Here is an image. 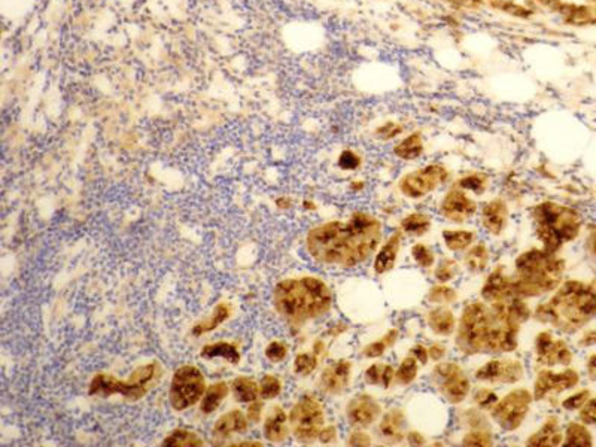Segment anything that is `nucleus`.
Returning a JSON list of instances; mask_svg holds the SVG:
<instances>
[{
  "instance_id": "1",
  "label": "nucleus",
  "mask_w": 596,
  "mask_h": 447,
  "mask_svg": "<svg viewBox=\"0 0 596 447\" xmlns=\"http://www.w3.org/2000/svg\"><path fill=\"white\" fill-rule=\"evenodd\" d=\"M531 316L523 298L495 303L472 301L464 307L455 334V346L464 356L512 353L517 349L522 325Z\"/></svg>"
},
{
  "instance_id": "2",
  "label": "nucleus",
  "mask_w": 596,
  "mask_h": 447,
  "mask_svg": "<svg viewBox=\"0 0 596 447\" xmlns=\"http://www.w3.org/2000/svg\"><path fill=\"white\" fill-rule=\"evenodd\" d=\"M382 237V221L370 212L357 211L347 221H331L312 228L306 249L322 266L349 270L376 255Z\"/></svg>"
},
{
  "instance_id": "3",
  "label": "nucleus",
  "mask_w": 596,
  "mask_h": 447,
  "mask_svg": "<svg viewBox=\"0 0 596 447\" xmlns=\"http://www.w3.org/2000/svg\"><path fill=\"white\" fill-rule=\"evenodd\" d=\"M534 318L560 333L572 334L596 318V289L578 281H568L555 294L537 306Z\"/></svg>"
},
{
  "instance_id": "4",
  "label": "nucleus",
  "mask_w": 596,
  "mask_h": 447,
  "mask_svg": "<svg viewBox=\"0 0 596 447\" xmlns=\"http://www.w3.org/2000/svg\"><path fill=\"white\" fill-rule=\"evenodd\" d=\"M277 313L289 325L300 328L313 319L325 316L332 307L329 286L312 276L279 282L273 292Z\"/></svg>"
},
{
  "instance_id": "5",
  "label": "nucleus",
  "mask_w": 596,
  "mask_h": 447,
  "mask_svg": "<svg viewBox=\"0 0 596 447\" xmlns=\"http://www.w3.org/2000/svg\"><path fill=\"white\" fill-rule=\"evenodd\" d=\"M565 261L545 249L520 253L515 261L513 291L517 298H535L555 291L562 283Z\"/></svg>"
},
{
  "instance_id": "6",
  "label": "nucleus",
  "mask_w": 596,
  "mask_h": 447,
  "mask_svg": "<svg viewBox=\"0 0 596 447\" xmlns=\"http://www.w3.org/2000/svg\"><path fill=\"white\" fill-rule=\"evenodd\" d=\"M532 221L537 238L549 253H556L572 242L582 228L580 214L555 201L537 204L532 209Z\"/></svg>"
},
{
  "instance_id": "7",
  "label": "nucleus",
  "mask_w": 596,
  "mask_h": 447,
  "mask_svg": "<svg viewBox=\"0 0 596 447\" xmlns=\"http://www.w3.org/2000/svg\"><path fill=\"white\" fill-rule=\"evenodd\" d=\"M159 373V364L151 363L136 368L127 381H118L109 374H97L91 381L90 395L109 397L112 393H121L124 398L136 401L145 397Z\"/></svg>"
},
{
  "instance_id": "8",
  "label": "nucleus",
  "mask_w": 596,
  "mask_h": 447,
  "mask_svg": "<svg viewBox=\"0 0 596 447\" xmlns=\"http://www.w3.org/2000/svg\"><path fill=\"white\" fill-rule=\"evenodd\" d=\"M532 401L534 395L531 391L523 388L513 389L490 408V418L501 428V431L515 433L527 419Z\"/></svg>"
},
{
  "instance_id": "9",
  "label": "nucleus",
  "mask_w": 596,
  "mask_h": 447,
  "mask_svg": "<svg viewBox=\"0 0 596 447\" xmlns=\"http://www.w3.org/2000/svg\"><path fill=\"white\" fill-rule=\"evenodd\" d=\"M431 383L442 397L453 406L464 403L471 392V381L465 370L452 361H440L432 368Z\"/></svg>"
},
{
  "instance_id": "10",
  "label": "nucleus",
  "mask_w": 596,
  "mask_h": 447,
  "mask_svg": "<svg viewBox=\"0 0 596 447\" xmlns=\"http://www.w3.org/2000/svg\"><path fill=\"white\" fill-rule=\"evenodd\" d=\"M325 423V410L322 403L306 395L292 407L289 413V426L295 438L302 443H310L319 438Z\"/></svg>"
},
{
  "instance_id": "11",
  "label": "nucleus",
  "mask_w": 596,
  "mask_h": 447,
  "mask_svg": "<svg viewBox=\"0 0 596 447\" xmlns=\"http://www.w3.org/2000/svg\"><path fill=\"white\" fill-rule=\"evenodd\" d=\"M204 377L197 367L184 366L174 373L169 400L174 410H187L200 401L204 393Z\"/></svg>"
},
{
  "instance_id": "12",
  "label": "nucleus",
  "mask_w": 596,
  "mask_h": 447,
  "mask_svg": "<svg viewBox=\"0 0 596 447\" xmlns=\"http://www.w3.org/2000/svg\"><path fill=\"white\" fill-rule=\"evenodd\" d=\"M449 181V171L443 164H427L401 178L398 188L407 199H424Z\"/></svg>"
},
{
  "instance_id": "13",
  "label": "nucleus",
  "mask_w": 596,
  "mask_h": 447,
  "mask_svg": "<svg viewBox=\"0 0 596 447\" xmlns=\"http://www.w3.org/2000/svg\"><path fill=\"white\" fill-rule=\"evenodd\" d=\"M525 376L522 361L516 358H494L489 359L475 373L476 381L489 385H515Z\"/></svg>"
},
{
  "instance_id": "14",
  "label": "nucleus",
  "mask_w": 596,
  "mask_h": 447,
  "mask_svg": "<svg viewBox=\"0 0 596 447\" xmlns=\"http://www.w3.org/2000/svg\"><path fill=\"white\" fill-rule=\"evenodd\" d=\"M578 382H580V376L572 368H567L564 371L541 370L534 381V400L541 401L550 397V395L562 393L577 386Z\"/></svg>"
},
{
  "instance_id": "15",
  "label": "nucleus",
  "mask_w": 596,
  "mask_h": 447,
  "mask_svg": "<svg viewBox=\"0 0 596 447\" xmlns=\"http://www.w3.org/2000/svg\"><path fill=\"white\" fill-rule=\"evenodd\" d=\"M438 211L446 221L452 224H465L476 216L479 204L462 188L455 185L444 194Z\"/></svg>"
},
{
  "instance_id": "16",
  "label": "nucleus",
  "mask_w": 596,
  "mask_h": 447,
  "mask_svg": "<svg viewBox=\"0 0 596 447\" xmlns=\"http://www.w3.org/2000/svg\"><path fill=\"white\" fill-rule=\"evenodd\" d=\"M537 363L546 367L570 366L572 363V352L568 345L560 338H556L552 333H538L534 341Z\"/></svg>"
},
{
  "instance_id": "17",
  "label": "nucleus",
  "mask_w": 596,
  "mask_h": 447,
  "mask_svg": "<svg viewBox=\"0 0 596 447\" xmlns=\"http://www.w3.org/2000/svg\"><path fill=\"white\" fill-rule=\"evenodd\" d=\"M383 415L382 404L373 395L361 392L346 406V419L352 428L367 429L380 421Z\"/></svg>"
},
{
  "instance_id": "18",
  "label": "nucleus",
  "mask_w": 596,
  "mask_h": 447,
  "mask_svg": "<svg viewBox=\"0 0 596 447\" xmlns=\"http://www.w3.org/2000/svg\"><path fill=\"white\" fill-rule=\"evenodd\" d=\"M352 363L349 359H339L329 364L319 377V388L328 395L343 393L352 379Z\"/></svg>"
},
{
  "instance_id": "19",
  "label": "nucleus",
  "mask_w": 596,
  "mask_h": 447,
  "mask_svg": "<svg viewBox=\"0 0 596 447\" xmlns=\"http://www.w3.org/2000/svg\"><path fill=\"white\" fill-rule=\"evenodd\" d=\"M510 211L505 200L492 199L483 204L480 211V226L489 236H501L507 228Z\"/></svg>"
},
{
  "instance_id": "20",
  "label": "nucleus",
  "mask_w": 596,
  "mask_h": 447,
  "mask_svg": "<svg viewBox=\"0 0 596 447\" xmlns=\"http://www.w3.org/2000/svg\"><path fill=\"white\" fill-rule=\"evenodd\" d=\"M482 298L486 303L517 298L513 291V279L505 276L502 267H497L485 281L482 288Z\"/></svg>"
},
{
  "instance_id": "21",
  "label": "nucleus",
  "mask_w": 596,
  "mask_h": 447,
  "mask_svg": "<svg viewBox=\"0 0 596 447\" xmlns=\"http://www.w3.org/2000/svg\"><path fill=\"white\" fill-rule=\"evenodd\" d=\"M406 428V413L399 407H392L387 413L382 415L377 426V433L382 437V440H387L389 443H399L407 436Z\"/></svg>"
},
{
  "instance_id": "22",
  "label": "nucleus",
  "mask_w": 596,
  "mask_h": 447,
  "mask_svg": "<svg viewBox=\"0 0 596 447\" xmlns=\"http://www.w3.org/2000/svg\"><path fill=\"white\" fill-rule=\"evenodd\" d=\"M402 236L404 234L401 233V230H397L389 236L387 242L379 246L373 260V270L376 274H384L395 267L402 245Z\"/></svg>"
},
{
  "instance_id": "23",
  "label": "nucleus",
  "mask_w": 596,
  "mask_h": 447,
  "mask_svg": "<svg viewBox=\"0 0 596 447\" xmlns=\"http://www.w3.org/2000/svg\"><path fill=\"white\" fill-rule=\"evenodd\" d=\"M564 443L562 426L556 416H549L534 434L527 438L531 447H557Z\"/></svg>"
},
{
  "instance_id": "24",
  "label": "nucleus",
  "mask_w": 596,
  "mask_h": 447,
  "mask_svg": "<svg viewBox=\"0 0 596 447\" xmlns=\"http://www.w3.org/2000/svg\"><path fill=\"white\" fill-rule=\"evenodd\" d=\"M427 323L435 336L449 337L457 331L458 321L447 306H435L427 313Z\"/></svg>"
},
{
  "instance_id": "25",
  "label": "nucleus",
  "mask_w": 596,
  "mask_h": 447,
  "mask_svg": "<svg viewBox=\"0 0 596 447\" xmlns=\"http://www.w3.org/2000/svg\"><path fill=\"white\" fill-rule=\"evenodd\" d=\"M248 428V422L247 418L243 416L242 411L239 410H233L230 413L224 415L214 426V434L217 438L224 440V438H229L232 434H237V433H244Z\"/></svg>"
},
{
  "instance_id": "26",
  "label": "nucleus",
  "mask_w": 596,
  "mask_h": 447,
  "mask_svg": "<svg viewBox=\"0 0 596 447\" xmlns=\"http://www.w3.org/2000/svg\"><path fill=\"white\" fill-rule=\"evenodd\" d=\"M288 421L285 411L280 407H274L264 423V436L273 443H282L288 437Z\"/></svg>"
},
{
  "instance_id": "27",
  "label": "nucleus",
  "mask_w": 596,
  "mask_h": 447,
  "mask_svg": "<svg viewBox=\"0 0 596 447\" xmlns=\"http://www.w3.org/2000/svg\"><path fill=\"white\" fill-rule=\"evenodd\" d=\"M432 227V219L425 212H412L406 215L399 222V230L404 236L422 237Z\"/></svg>"
},
{
  "instance_id": "28",
  "label": "nucleus",
  "mask_w": 596,
  "mask_h": 447,
  "mask_svg": "<svg viewBox=\"0 0 596 447\" xmlns=\"http://www.w3.org/2000/svg\"><path fill=\"white\" fill-rule=\"evenodd\" d=\"M364 381L370 386H380L388 389L395 382V368L391 364L373 363L364 373Z\"/></svg>"
},
{
  "instance_id": "29",
  "label": "nucleus",
  "mask_w": 596,
  "mask_h": 447,
  "mask_svg": "<svg viewBox=\"0 0 596 447\" xmlns=\"http://www.w3.org/2000/svg\"><path fill=\"white\" fill-rule=\"evenodd\" d=\"M424 137L420 133H412L394 146L395 157L404 161L417 160L424 154Z\"/></svg>"
},
{
  "instance_id": "30",
  "label": "nucleus",
  "mask_w": 596,
  "mask_h": 447,
  "mask_svg": "<svg viewBox=\"0 0 596 447\" xmlns=\"http://www.w3.org/2000/svg\"><path fill=\"white\" fill-rule=\"evenodd\" d=\"M443 242L450 252H464L476 242V233L471 230H443Z\"/></svg>"
},
{
  "instance_id": "31",
  "label": "nucleus",
  "mask_w": 596,
  "mask_h": 447,
  "mask_svg": "<svg viewBox=\"0 0 596 447\" xmlns=\"http://www.w3.org/2000/svg\"><path fill=\"white\" fill-rule=\"evenodd\" d=\"M490 263V251L486 243H475L464 255V264L471 273L483 271Z\"/></svg>"
},
{
  "instance_id": "32",
  "label": "nucleus",
  "mask_w": 596,
  "mask_h": 447,
  "mask_svg": "<svg viewBox=\"0 0 596 447\" xmlns=\"http://www.w3.org/2000/svg\"><path fill=\"white\" fill-rule=\"evenodd\" d=\"M398 337H399V331L397 328H392L387 334H383L379 340L368 343V345L362 349L364 358L376 359V358L383 356L389 349H392L395 346V343L398 341Z\"/></svg>"
},
{
  "instance_id": "33",
  "label": "nucleus",
  "mask_w": 596,
  "mask_h": 447,
  "mask_svg": "<svg viewBox=\"0 0 596 447\" xmlns=\"http://www.w3.org/2000/svg\"><path fill=\"white\" fill-rule=\"evenodd\" d=\"M562 444L565 447H590L593 444V437L583 422H570Z\"/></svg>"
},
{
  "instance_id": "34",
  "label": "nucleus",
  "mask_w": 596,
  "mask_h": 447,
  "mask_svg": "<svg viewBox=\"0 0 596 447\" xmlns=\"http://www.w3.org/2000/svg\"><path fill=\"white\" fill-rule=\"evenodd\" d=\"M419 361L409 353L407 356L402 358L399 366L395 368V382L394 385L398 386H409L412 385L419 374Z\"/></svg>"
},
{
  "instance_id": "35",
  "label": "nucleus",
  "mask_w": 596,
  "mask_h": 447,
  "mask_svg": "<svg viewBox=\"0 0 596 447\" xmlns=\"http://www.w3.org/2000/svg\"><path fill=\"white\" fill-rule=\"evenodd\" d=\"M202 356L207 358V359H214V358H222L227 359L229 363L232 364H237L240 361V353L237 351V348L232 343H215V345H207L203 348L202 351Z\"/></svg>"
},
{
  "instance_id": "36",
  "label": "nucleus",
  "mask_w": 596,
  "mask_h": 447,
  "mask_svg": "<svg viewBox=\"0 0 596 447\" xmlns=\"http://www.w3.org/2000/svg\"><path fill=\"white\" fill-rule=\"evenodd\" d=\"M232 391L234 393V398L240 403H254L259 395V389L254 379L249 377H237L233 381Z\"/></svg>"
},
{
  "instance_id": "37",
  "label": "nucleus",
  "mask_w": 596,
  "mask_h": 447,
  "mask_svg": "<svg viewBox=\"0 0 596 447\" xmlns=\"http://www.w3.org/2000/svg\"><path fill=\"white\" fill-rule=\"evenodd\" d=\"M427 298L435 306H449L458 301V291L447 283L438 282L429 288Z\"/></svg>"
},
{
  "instance_id": "38",
  "label": "nucleus",
  "mask_w": 596,
  "mask_h": 447,
  "mask_svg": "<svg viewBox=\"0 0 596 447\" xmlns=\"http://www.w3.org/2000/svg\"><path fill=\"white\" fill-rule=\"evenodd\" d=\"M229 391H230L229 386H227V383H224V382H219L217 385L209 386V389L204 392V397H203V401H202V411H203V413L209 415V413H212V411H215L219 407L221 401L227 397Z\"/></svg>"
},
{
  "instance_id": "39",
  "label": "nucleus",
  "mask_w": 596,
  "mask_h": 447,
  "mask_svg": "<svg viewBox=\"0 0 596 447\" xmlns=\"http://www.w3.org/2000/svg\"><path fill=\"white\" fill-rule=\"evenodd\" d=\"M230 313H232V308H230L229 304H225V303L218 304L217 308H215V313L212 316H210L209 319L197 323L194 326V330H192V334H194V336H202L204 333L214 331L217 328V326H219L227 318L230 316Z\"/></svg>"
},
{
  "instance_id": "40",
  "label": "nucleus",
  "mask_w": 596,
  "mask_h": 447,
  "mask_svg": "<svg viewBox=\"0 0 596 447\" xmlns=\"http://www.w3.org/2000/svg\"><path fill=\"white\" fill-rule=\"evenodd\" d=\"M489 182H490V179H489L487 175H483V174H470V175L462 176L458 181V184H455V185H458L460 188H462V190L467 191V193H472V194H476V196H482V194L486 193V190L489 188Z\"/></svg>"
},
{
  "instance_id": "41",
  "label": "nucleus",
  "mask_w": 596,
  "mask_h": 447,
  "mask_svg": "<svg viewBox=\"0 0 596 447\" xmlns=\"http://www.w3.org/2000/svg\"><path fill=\"white\" fill-rule=\"evenodd\" d=\"M163 446H167V447H196V446H203V440L197 434L187 431V429H177V431L172 433L163 441Z\"/></svg>"
},
{
  "instance_id": "42",
  "label": "nucleus",
  "mask_w": 596,
  "mask_h": 447,
  "mask_svg": "<svg viewBox=\"0 0 596 447\" xmlns=\"http://www.w3.org/2000/svg\"><path fill=\"white\" fill-rule=\"evenodd\" d=\"M460 276V264L453 258H443V260L437 264L434 278L440 283H449L453 279Z\"/></svg>"
},
{
  "instance_id": "43",
  "label": "nucleus",
  "mask_w": 596,
  "mask_h": 447,
  "mask_svg": "<svg viewBox=\"0 0 596 447\" xmlns=\"http://www.w3.org/2000/svg\"><path fill=\"white\" fill-rule=\"evenodd\" d=\"M495 444L492 429H468L462 437V446L487 447Z\"/></svg>"
},
{
  "instance_id": "44",
  "label": "nucleus",
  "mask_w": 596,
  "mask_h": 447,
  "mask_svg": "<svg viewBox=\"0 0 596 447\" xmlns=\"http://www.w3.org/2000/svg\"><path fill=\"white\" fill-rule=\"evenodd\" d=\"M412 258L420 268H431L435 264V253L425 243H414L412 246Z\"/></svg>"
},
{
  "instance_id": "45",
  "label": "nucleus",
  "mask_w": 596,
  "mask_h": 447,
  "mask_svg": "<svg viewBox=\"0 0 596 447\" xmlns=\"http://www.w3.org/2000/svg\"><path fill=\"white\" fill-rule=\"evenodd\" d=\"M318 367V355L317 353H300L294 361V370L300 376H309Z\"/></svg>"
},
{
  "instance_id": "46",
  "label": "nucleus",
  "mask_w": 596,
  "mask_h": 447,
  "mask_svg": "<svg viewBox=\"0 0 596 447\" xmlns=\"http://www.w3.org/2000/svg\"><path fill=\"white\" fill-rule=\"evenodd\" d=\"M462 421H464V425L468 429H492V428H490V422L483 415V411L480 408L479 410H476V408L465 410Z\"/></svg>"
},
{
  "instance_id": "47",
  "label": "nucleus",
  "mask_w": 596,
  "mask_h": 447,
  "mask_svg": "<svg viewBox=\"0 0 596 447\" xmlns=\"http://www.w3.org/2000/svg\"><path fill=\"white\" fill-rule=\"evenodd\" d=\"M498 400L500 398H498L497 392L492 391V389H489V388H479V389L475 391V393H472V401H475V404L480 410H489L490 411V408H492L497 404Z\"/></svg>"
},
{
  "instance_id": "48",
  "label": "nucleus",
  "mask_w": 596,
  "mask_h": 447,
  "mask_svg": "<svg viewBox=\"0 0 596 447\" xmlns=\"http://www.w3.org/2000/svg\"><path fill=\"white\" fill-rule=\"evenodd\" d=\"M280 391H282V385H280V381L276 376L267 374L264 379H262L261 388H259V395L262 397V400L276 398L280 393Z\"/></svg>"
},
{
  "instance_id": "49",
  "label": "nucleus",
  "mask_w": 596,
  "mask_h": 447,
  "mask_svg": "<svg viewBox=\"0 0 596 447\" xmlns=\"http://www.w3.org/2000/svg\"><path fill=\"white\" fill-rule=\"evenodd\" d=\"M362 160L358 156V154L352 149H346L340 154L339 157V167L342 170H347V171H354L357 169H359Z\"/></svg>"
},
{
  "instance_id": "50",
  "label": "nucleus",
  "mask_w": 596,
  "mask_h": 447,
  "mask_svg": "<svg viewBox=\"0 0 596 447\" xmlns=\"http://www.w3.org/2000/svg\"><path fill=\"white\" fill-rule=\"evenodd\" d=\"M590 392L589 391H580V392H577V393H572V395H570L568 398H565L564 400V403H562V407L565 408V410H570V411H572V410H580L586 403H587V400L590 398V395H589Z\"/></svg>"
},
{
  "instance_id": "51",
  "label": "nucleus",
  "mask_w": 596,
  "mask_h": 447,
  "mask_svg": "<svg viewBox=\"0 0 596 447\" xmlns=\"http://www.w3.org/2000/svg\"><path fill=\"white\" fill-rule=\"evenodd\" d=\"M288 355V346L282 341H273L266 349V356L273 363H280Z\"/></svg>"
},
{
  "instance_id": "52",
  "label": "nucleus",
  "mask_w": 596,
  "mask_h": 447,
  "mask_svg": "<svg viewBox=\"0 0 596 447\" xmlns=\"http://www.w3.org/2000/svg\"><path fill=\"white\" fill-rule=\"evenodd\" d=\"M347 444L349 446H372L373 444V438L372 436L368 434L365 429H359V428H354V431L349 434L347 437Z\"/></svg>"
},
{
  "instance_id": "53",
  "label": "nucleus",
  "mask_w": 596,
  "mask_h": 447,
  "mask_svg": "<svg viewBox=\"0 0 596 447\" xmlns=\"http://www.w3.org/2000/svg\"><path fill=\"white\" fill-rule=\"evenodd\" d=\"M580 421L585 425L596 426V398H589L587 403L580 408Z\"/></svg>"
},
{
  "instance_id": "54",
  "label": "nucleus",
  "mask_w": 596,
  "mask_h": 447,
  "mask_svg": "<svg viewBox=\"0 0 596 447\" xmlns=\"http://www.w3.org/2000/svg\"><path fill=\"white\" fill-rule=\"evenodd\" d=\"M401 133H402L401 126L395 124V123H387L384 126H382L380 129H377V131H376V134L380 137L382 141H391Z\"/></svg>"
},
{
  "instance_id": "55",
  "label": "nucleus",
  "mask_w": 596,
  "mask_h": 447,
  "mask_svg": "<svg viewBox=\"0 0 596 447\" xmlns=\"http://www.w3.org/2000/svg\"><path fill=\"white\" fill-rule=\"evenodd\" d=\"M446 346L442 345V343H432L431 346H428V355L429 359L434 361V363H440V361L444 359L446 356Z\"/></svg>"
},
{
  "instance_id": "56",
  "label": "nucleus",
  "mask_w": 596,
  "mask_h": 447,
  "mask_svg": "<svg viewBox=\"0 0 596 447\" xmlns=\"http://www.w3.org/2000/svg\"><path fill=\"white\" fill-rule=\"evenodd\" d=\"M410 353L419 361L420 366H425L428 361H429V355H428V348L424 345H414V348L410 351Z\"/></svg>"
},
{
  "instance_id": "57",
  "label": "nucleus",
  "mask_w": 596,
  "mask_h": 447,
  "mask_svg": "<svg viewBox=\"0 0 596 447\" xmlns=\"http://www.w3.org/2000/svg\"><path fill=\"white\" fill-rule=\"evenodd\" d=\"M319 440L324 444H329V443H334L337 440V428L336 426H327L322 428V431L319 434Z\"/></svg>"
},
{
  "instance_id": "58",
  "label": "nucleus",
  "mask_w": 596,
  "mask_h": 447,
  "mask_svg": "<svg viewBox=\"0 0 596 447\" xmlns=\"http://www.w3.org/2000/svg\"><path fill=\"white\" fill-rule=\"evenodd\" d=\"M261 410H262V404L261 403H252V406L248 410V418L251 422H258L261 418Z\"/></svg>"
},
{
  "instance_id": "59",
  "label": "nucleus",
  "mask_w": 596,
  "mask_h": 447,
  "mask_svg": "<svg viewBox=\"0 0 596 447\" xmlns=\"http://www.w3.org/2000/svg\"><path fill=\"white\" fill-rule=\"evenodd\" d=\"M406 438H407L409 444H413V446L425 444V438H424L422 436H420V433H417V431H410V433H407Z\"/></svg>"
},
{
  "instance_id": "60",
  "label": "nucleus",
  "mask_w": 596,
  "mask_h": 447,
  "mask_svg": "<svg viewBox=\"0 0 596 447\" xmlns=\"http://www.w3.org/2000/svg\"><path fill=\"white\" fill-rule=\"evenodd\" d=\"M587 373L590 376V379L596 382V353L592 355L587 361Z\"/></svg>"
},
{
  "instance_id": "61",
  "label": "nucleus",
  "mask_w": 596,
  "mask_h": 447,
  "mask_svg": "<svg viewBox=\"0 0 596 447\" xmlns=\"http://www.w3.org/2000/svg\"><path fill=\"white\" fill-rule=\"evenodd\" d=\"M313 352L317 355H321L324 352V343L322 341H317L313 346Z\"/></svg>"
},
{
  "instance_id": "62",
  "label": "nucleus",
  "mask_w": 596,
  "mask_h": 447,
  "mask_svg": "<svg viewBox=\"0 0 596 447\" xmlns=\"http://www.w3.org/2000/svg\"><path fill=\"white\" fill-rule=\"evenodd\" d=\"M589 246H590V251H592L593 253H596V234H593V236L590 237V242H589Z\"/></svg>"
}]
</instances>
